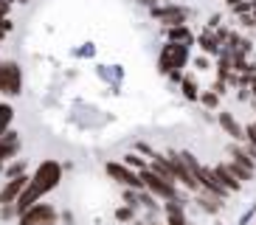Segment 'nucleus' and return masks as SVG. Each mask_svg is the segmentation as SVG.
<instances>
[{
	"label": "nucleus",
	"instance_id": "2",
	"mask_svg": "<svg viewBox=\"0 0 256 225\" xmlns=\"http://www.w3.org/2000/svg\"><path fill=\"white\" fill-rule=\"evenodd\" d=\"M231 172L236 174L240 180H250L254 178V169H256V160L248 155L245 150H240V146H231Z\"/></svg>",
	"mask_w": 256,
	"mask_h": 225
},
{
	"label": "nucleus",
	"instance_id": "10",
	"mask_svg": "<svg viewBox=\"0 0 256 225\" xmlns=\"http://www.w3.org/2000/svg\"><path fill=\"white\" fill-rule=\"evenodd\" d=\"M214 172H217L220 183H222V186H226L228 192H236V188L242 186V180L231 172V166H214Z\"/></svg>",
	"mask_w": 256,
	"mask_h": 225
},
{
	"label": "nucleus",
	"instance_id": "6",
	"mask_svg": "<svg viewBox=\"0 0 256 225\" xmlns=\"http://www.w3.org/2000/svg\"><path fill=\"white\" fill-rule=\"evenodd\" d=\"M107 174L113 180H118L121 186H127V188H144V180L138 178L130 166H121V164H107Z\"/></svg>",
	"mask_w": 256,
	"mask_h": 225
},
{
	"label": "nucleus",
	"instance_id": "3",
	"mask_svg": "<svg viewBox=\"0 0 256 225\" xmlns=\"http://www.w3.org/2000/svg\"><path fill=\"white\" fill-rule=\"evenodd\" d=\"M141 180L152 194L164 197V200H178V197H174V183H166V180L160 178V174H155L152 169H141Z\"/></svg>",
	"mask_w": 256,
	"mask_h": 225
},
{
	"label": "nucleus",
	"instance_id": "17",
	"mask_svg": "<svg viewBox=\"0 0 256 225\" xmlns=\"http://www.w3.org/2000/svg\"><path fill=\"white\" fill-rule=\"evenodd\" d=\"M124 160H127V166H136V169H146V166H144V158H138L136 152H130V155L124 158Z\"/></svg>",
	"mask_w": 256,
	"mask_h": 225
},
{
	"label": "nucleus",
	"instance_id": "26",
	"mask_svg": "<svg viewBox=\"0 0 256 225\" xmlns=\"http://www.w3.org/2000/svg\"><path fill=\"white\" fill-rule=\"evenodd\" d=\"M0 40H3V31H0Z\"/></svg>",
	"mask_w": 256,
	"mask_h": 225
},
{
	"label": "nucleus",
	"instance_id": "9",
	"mask_svg": "<svg viewBox=\"0 0 256 225\" xmlns=\"http://www.w3.org/2000/svg\"><path fill=\"white\" fill-rule=\"evenodd\" d=\"M155 17L172 28V26H183L188 20V12L183 6H164V8H155Z\"/></svg>",
	"mask_w": 256,
	"mask_h": 225
},
{
	"label": "nucleus",
	"instance_id": "25",
	"mask_svg": "<svg viewBox=\"0 0 256 225\" xmlns=\"http://www.w3.org/2000/svg\"><path fill=\"white\" fill-rule=\"evenodd\" d=\"M20 3H28V0H20Z\"/></svg>",
	"mask_w": 256,
	"mask_h": 225
},
{
	"label": "nucleus",
	"instance_id": "7",
	"mask_svg": "<svg viewBox=\"0 0 256 225\" xmlns=\"http://www.w3.org/2000/svg\"><path fill=\"white\" fill-rule=\"evenodd\" d=\"M197 183H200L206 192H211V194H217V197H226L228 194V188L220 183V178H217V172H214V169L200 166V172H197Z\"/></svg>",
	"mask_w": 256,
	"mask_h": 225
},
{
	"label": "nucleus",
	"instance_id": "14",
	"mask_svg": "<svg viewBox=\"0 0 256 225\" xmlns=\"http://www.w3.org/2000/svg\"><path fill=\"white\" fill-rule=\"evenodd\" d=\"M200 48H203L206 54H217V48H220V37H214L211 31H206L203 37H200Z\"/></svg>",
	"mask_w": 256,
	"mask_h": 225
},
{
	"label": "nucleus",
	"instance_id": "4",
	"mask_svg": "<svg viewBox=\"0 0 256 225\" xmlns=\"http://www.w3.org/2000/svg\"><path fill=\"white\" fill-rule=\"evenodd\" d=\"M54 222H56V211L46 202H37L26 214H20V225H54Z\"/></svg>",
	"mask_w": 256,
	"mask_h": 225
},
{
	"label": "nucleus",
	"instance_id": "18",
	"mask_svg": "<svg viewBox=\"0 0 256 225\" xmlns=\"http://www.w3.org/2000/svg\"><path fill=\"white\" fill-rule=\"evenodd\" d=\"M183 93H186L188 98H197V84L192 82V79H186V82H183Z\"/></svg>",
	"mask_w": 256,
	"mask_h": 225
},
{
	"label": "nucleus",
	"instance_id": "5",
	"mask_svg": "<svg viewBox=\"0 0 256 225\" xmlns=\"http://www.w3.org/2000/svg\"><path fill=\"white\" fill-rule=\"evenodd\" d=\"M0 93H8V96L20 93V68L14 62H3L0 65Z\"/></svg>",
	"mask_w": 256,
	"mask_h": 225
},
{
	"label": "nucleus",
	"instance_id": "8",
	"mask_svg": "<svg viewBox=\"0 0 256 225\" xmlns=\"http://www.w3.org/2000/svg\"><path fill=\"white\" fill-rule=\"evenodd\" d=\"M28 186V178L26 174H17V178H12L3 186V192H0V206H8V202H14L17 197L23 194V188Z\"/></svg>",
	"mask_w": 256,
	"mask_h": 225
},
{
	"label": "nucleus",
	"instance_id": "15",
	"mask_svg": "<svg viewBox=\"0 0 256 225\" xmlns=\"http://www.w3.org/2000/svg\"><path fill=\"white\" fill-rule=\"evenodd\" d=\"M200 202H203V208H206V211H220V202H222V197H217V194H211V192H206V194L200 197Z\"/></svg>",
	"mask_w": 256,
	"mask_h": 225
},
{
	"label": "nucleus",
	"instance_id": "24",
	"mask_svg": "<svg viewBox=\"0 0 256 225\" xmlns=\"http://www.w3.org/2000/svg\"><path fill=\"white\" fill-rule=\"evenodd\" d=\"M166 225H172V222H166ZM183 225H188V222H183Z\"/></svg>",
	"mask_w": 256,
	"mask_h": 225
},
{
	"label": "nucleus",
	"instance_id": "20",
	"mask_svg": "<svg viewBox=\"0 0 256 225\" xmlns=\"http://www.w3.org/2000/svg\"><path fill=\"white\" fill-rule=\"evenodd\" d=\"M217 96H220V93H206V96H203V104H206V107H217Z\"/></svg>",
	"mask_w": 256,
	"mask_h": 225
},
{
	"label": "nucleus",
	"instance_id": "13",
	"mask_svg": "<svg viewBox=\"0 0 256 225\" xmlns=\"http://www.w3.org/2000/svg\"><path fill=\"white\" fill-rule=\"evenodd\" d=\"M127 200L132 202V206H152V197L146 194V192H141V188H130Z\"/></svg>",
	"mask_w": 256,
	"mask_h": 225
},
{
	"label": "nucleus",
	"instance_id": "1",
	"mask_svg": "<svg viewBox=\"0 0 256 225\" xmlns=\"http://www.w3.org/2000/svg\"><path fill=\"white\" fill-rule=\"evenodd\" d=\"M186 60H188V48L180 42H169L164 51H160V68L169 70L172 76L180 74V68L186 65Z\"/></svg>",
	"mask_w": 256,
	"mask_h": 225
},
{
	"label": "nucleus",
	"instance_id": "19",
	"mask_svg": "<svg viewBox=\"0 0 256 225\" xmlns=\"http://www.w3.org/2000/svg\"><path fill=\"white\" fill-rule=\"evenodd\" d=\"M245 141H248V144H254V146H256V121L250 124L248 130H245Z\"/></svg>",
	"mask_w": 256,
	"mask_h": 225
},
{
	"label": "nucleus",
	"instance_id": "21",
	"mask_svg": "<svg viewBox=\"0 0 256 225\" xmlns=\"http://www.w3.org/2000/svg\"><path fill=\"white\" fill-rule=\"evenodd\" d=\"M20 172H23V164H14V166H8V178H17Z\"/></svg>",
	"mask_w": 256,
	"mask_h": 225
},
{
	"label": "nucleus",
	"instance_id": "22",
	"mask_svg": "<svg viewBox=\"0 0 256 225\" xmlns=\"http://www.w3.org/2000/svg\"><path fill=\"white\" fill-rule=\"evenodd\" d=\"M116 217H118V220H132V211H130V208H118Z\"/></svg>",
	"mask_w": 256,
	"mask_h": 225
},
{
	"label": "nucleus",
	"instance_id": "11",
	"mask_svg": "<svg viewBox=\"0 0 256 225\" xmlns=\"http://www.w3.org/2000/svg\"><path fill=\"white\" fill-rule=\"evenodd\" d=\"M220 124H222V130H226L231 138H245V130L234 121V116L231 112H220Z\"/></svg>",
	"mask_w": 256,
	"mask_h": 225
},
{
	"label": "nucleus",
	"instance_id": "23",
	"mask_svg": "<svg viewBox=\"0 0 256 225\" xmlns=\"http://www.w3.org/2000/svg\"><path fill=\"white\" fill-rule=\"evenodd\" d=\"M248 84H250V90H254V96H256V74L250 76V82H248Z\"/></svg>",
	"mask_w": 256,
	"mask_h": 225
},
{
	"label": "nucleus",
	"instance_id": "12",
	"mask_svg": "<svg viewBox=\"0 0 256 225\" xmlns=\"http://www.w3.org/2000/svg\"><path fill=\"white\" fill-rule=\"evenodd\" d=\"M169 40H172V42H192V31L186 28V26H172V28H169Z\"/></svg>",
	"mask_w": 256,
	"mask_h": 225
},
{
	"label": "nucleus",
	"instance_id": "16",
	"mask_svg": "<svg viewBox=\"0 0 256 225\" xmlns=\"http://www.w3.org/2000/svg\"><path fill=\"white\" fill-rule=\"evenodd\" d=\"M8 121H12V107H8V104H0V132L8 127Z\"/></svg>",
	"mask_w": 256,
	"mask_h": 225
}]
</instances>
